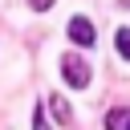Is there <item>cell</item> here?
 <instances>
[{
  "instance_id": "obj_1",
  "label": "cell",
  "mask_w": 130,
  "mask_h": 130,
  "mask_svg": "<svg viewBox=\"0 0 130 130\" xmlns=\"http://www.w3.org/2000/svg\"><path fill=\"white\" fill-rule=\"evenodd\" d=\"M61 77H65L73 89H85V85H89V61H85V57H77V53L61 57Z\"/></svg>"
},
{
  "instance_id": "obj_2",
  "label": "cell",
  "mask_w": 130,
  "mask_h": 130,
  "mask_svg": "<svg viewBox=\"0 0 130 130\" xmlns=\"http://www.w3.org/2000/svg\"><path fill=\"white\" fill-rule=\"evenodd\" d=\"M69 37H73L77 45H93V41H98V32H93V24H89L85 16H73V20H69Z\"/></svg>"
},
{
  "instance_id": "obj_3",
  "label": "cell",
  "mask_w": 130,
  "mask_h": 130,
  "mask_svg": "<svg viewBox=\"0 0 130 130\" xmlns=\"http://www.w3.org/2000/svg\"><path fill=\"white\" fill-rule=\"evenodd\" d=\"M106 130H130V110L126 106H114L106 114Z\"/></svg>"
},
{
  "instance_id": "obj_4",
  "label": "cell",
  "mask_w": 130,
  "mask_h": 130,
  "mask_svg": "<svg viewBox=\"0 0 130 130\" xmlns=\"http://www.w3.org/2000/svg\"><path fill=\"white\" fill-rule=\"evenodd\" d=\"M49 106H53V118H57V122H69V106H65V98H49Z\"/></svg>"
},
{
  "instance_id": "obj_5",
  "label": "cell",
  "mask_w": 130,
  "mask_h": 130,
  "mask_svg": "<svg viewBox=\"0 0 130 130\" xmlns=\"http://www.w3.org/2000/svg\"><path fill=\"white\" fill-rule=\"evenodd\" d=\"M114 45H118V53H122V57H130V28H118Z\"/></svg>"
},
{
  "instance_id": "obj_6",
  "label": "cell",
  "mask_w": 130,
  "mask_h": 130,
  "mask_svg": "<svg viewBox=\"0 0 130 130\" xmlns=\"http://www.w3.org/2000/svg\"><path fill=\"white\" fill-rule=\"evenodd\" d=\"M32 130H49V122H45V106L32 110Z\"/></svg>"
},
{
  "instance_id": "obj_7",
  "label": "cell",
  "mask_w": 130,
  "mask_h": 130,
  "mask_svg": "<svg viewBox=\"0 0 130 130\" xmlns=\"http://www.w3.org/2000/svg\"><path fill=\"white\" fill-rule=\"evenodd\" d=\"M28 4H32L37 12H49V8H53V0H28Z\"/></svg>"
}]
</instances>
